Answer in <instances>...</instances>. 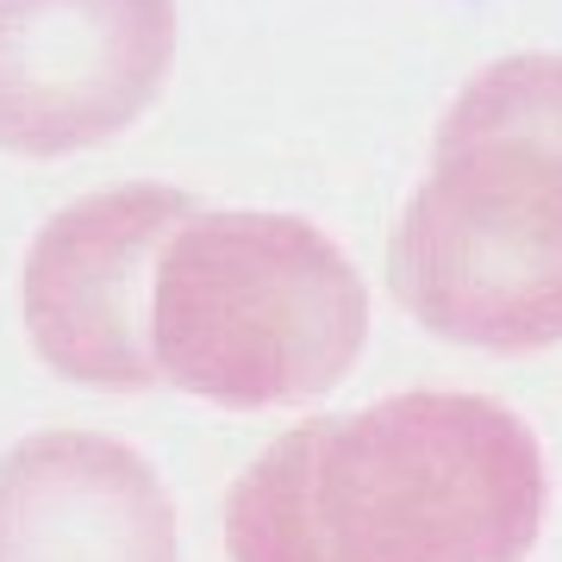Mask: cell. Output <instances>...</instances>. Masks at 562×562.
<instances>
[{"mask_svg":"<svg viewBox=\"0 0 562 562\" xmlns=\"http://www.w3.org/2000/svg\"><path fill=\"white\" fill-rule=\"evenodd\" d=\"M550 475L506 401L413 387L281 431L232 494V562H525Z\"/></svg>","mask_w":562,"mask_h":562,"instance_id":"obj_1","label":"cell"},{"mask_svg":"<svg viewBox=\"0 0 562 562\" xmlns=\"http://www.w3.org/2000/svg\"><path fill=\"white\" fill-rule=\"evenodd\" d=\"M387 288L462 350L562 344V50H513L457 88L387 238Z\"/></svg>","mask_w":562,"mask_h":562,"instance_id":"obj_2","label":"cell"},{"mask_svg":"<svg viewBox=\"0 0 562 562\" xmlns=\"http://www.w3.org/2000/svg\"><path fill=\"white\" fill-rule=\"evenodd\" d=\"M369 338L357 262L301 213H194L162 244L150 294L157 382L213 406L319 401Z\"/></svg>","mask_w":562,"mask_h":562,"instance_id":"obj_3","label":"cell"},{"mask_svg":"<svg viewBox=\"0 0 562 562\" xmlns=\"http://www.w3.org/2000/svg\"><path fill=\"white\" fill-rule=\"evenodd\" d=\"M201 206L169 181H120L57 206L25 244L20 313L38 362L63 382L144 394L157 387L150 294L162 244Z\"/></svg>","mask_w":562,"mask_h":562,"instance_id":"obj_4","label":"cell"},{"mask_svg":"<svg viewBox=\"0 0 562 562\" xmlns=\"http://www.w3.org/2000/svg\"><path fill=\"white\" fill-rule=\"evenodd\" d=\"M176 63V0H0V150L120 138Z\"/></svg>","mask_w":562,"mask_h":562,"instance_id":"obj_5","label":"cell"},{"mask_svg":"<svg viewBox=\"0 0 562 562\" xmlns=\"http://www.w3.org/2000/svg\"><path fill=\"white\" fill-rule=\"evenodd\" d=\"M0 562H181L176 506L125 438L32 431L0 457Z\"/></svg>","mask_w":562,"mask_h":562,"instance_id":"obj_6","label":"cell"}]
</instances>
